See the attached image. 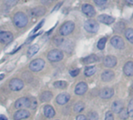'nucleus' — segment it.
Instances as JSON below:
<instances>
[{"label":"nucleus","mask_w":133,"mask_h":120,"mask_svg":"<svg viewBox=\"0 0 133 120\" xmlns=\"http://www.w3.org/2000/svg\"><path fill=\"white\" fill-rule=\"evenodd\" d=\"M14 23L17 28H24L28 23L27 15L23 12H17L14 17Z\"/></svg>","instance_id":"f257e3e1"},{"label":"nucleus","mask_w":133,"mask_h":120,"mask_svg":"<svg viewBox=\"0 0 133 120\" xmlns=\"http://www.w3.org/2000/svg\"><path fill=\"white\" fill-rule=\"evenodd\" d=\"M75 23L73 21H66L65 22L59 29V33L63 36L70 35L75 29Z\"/></svg>","instance_id":"f03ea898"},{"label":"nucleus","mask_w":133,"mask_h":120,"mask_svg":"<svg viewBox=\"0 0 133 120\" xmlns=\"http://www.w3.org/2000/svg\"><path fill=\"white\" fill-rule=\"evenodd\" d=\"M47 57L51 62H58L63 58V53L59 49H52L49 52Z\"/></svg>","instance_id":"7ed1b4c3"},{"label":"nucleus","mask_w":133,"mask_h":120,"mask_svg":"<svg viewBox=\"0 0 133 120\" xmlns=\"http://www.w3.org/2000/svg\"><path fill=\"white\" fill-rule=\"evenodd\" d=\"M84 27H85V29L88 32H90V33H96L98 31V30L99 28V24L96 21L92 20V19L86 21L85 22Z\"/></svg>","instance_id":"20e7f679"},{"label":"nucleus","mask_w":133,"mask_h":120,"mask_svg":"<svg viewBox=\"0 0 133 120\" xmlns=\"http://www.w3.org/2000/svg\"><path fill=\"white\" fill-rule=\"evenodd\" d=\"M45 67V61L42 59H35L29 65V68L32 72H39Z\"/></svg>","instance_id":"39448f33"},{"label":"nucleus","mask_w":133,"mask_h":120,"mask_svg":"<svg viewBox=\"0 0 133 120\" xmlns=\"http://www.w3.org/2000/svg\"><path fill=\"white\" fill-rule=\"evenodd\" d=\"M9 86L11 90L13 91H19L24 87V83L21 79H13L10 83Z\"/></svg>","instance_id":"423d86ee"},{"label":"nucleus","mask_w":133,"mask_h":120,"mask_svg":"<svg viewBox=\"0 0 133 120\" xmlns=\"http://www.w3.org/2000/svg\"><path fill=\"white\" fill-rule=\"evenodd\" d=\"M14 39V35L10 31H1L0 32V42L8 44Z\"/></svg>","instance_id":"0eeeda50"},{"label":"nucleus","mask_w":133,"mask_h":120,"mask_svg":"<svg viewBox=\"0 0 133 120\" xmlns=\"http://www.w3.org/2000/svg\"><path fill=\"white\" fill-rule=\"evenodd\" d=\"M110 43L111 45L115 47L116 49H121L124 48V42L122 38H121L120 36H114L111 39H110Z\"/></svg>","instance_id":"6e6552de"},{"label":"nucleus","mask_w":133,"mask_h":120,"mask_svg":"<svg viewBox=\"0 0 133 120\" xmlns=\"http://www.w3.org/2000/svg\"><path fill=\"white\" fill-rule=\"evenodd\" d=\"M82 12L87 16V17H92L96 15V11H95V9L94 7L90 5V4H84L82 7Z\"/></svg>","instance_id":"1a4fd4ad"},{"label":"nucleus","mask_w":133,"mask_h":120,"mask_svg":"<svg viewBox=\"0 0 133 120\" xmlns=\"http://www.w3.org/2000/svg\"><path fill=\"white\" fill-rule=\"evenodd\" d=\"M16 108H30V99L27 97H21L15 102Z\"/></svg>","instance_id":"9d476101"},{"label":"nucleus","mask_w":133,"mask_h":120,"mask_svg":"<svg viewBox=\"0 0 133 120\" xmlns=\"http://www.w3.org/2000/svg\"><path fill=\"white\" fill-rule=\"evenodd\" d=\"M103 65L107 68H114L117 65V58L114 56H107L103 59Z\"/></svg>","instance_id":"9b49d317"},{"label":"nucleus","mask_w":133,"mask_h":120,"mask_svg":"<svg viewBox=\"0 0 133 120\" xmlns=\"http://www.w3.org/2000/svg\"><path fill=\"white\" fill-rule=\"evenodd\" d=\"M98 21L100 22V23H103L104 24H107V25H110L111 24H113L115 21L114 17L110 16V15H107V14H101L98 17Z\"/></svg>","instance_id":"f8f14e48"},{"label":"nucleus","mask_w":133,"mask_h":120,"mask_svg":"<svg viewBox=\"0 0 133 120\" xmlns=\"http://www.w3.org/2000/svg\"><path fill=\"white\" fill-rule=\"evenodd\" d=\"M114 91L112 88H104L99 92V97L103 99H109L113 97Z\"/></svg>","instance_id":"ddd939ff"},{"label":"nucleus","mask_w":133,"mask_h":120,"mask_svg":"<svg viewBox=\"0 0 133 120\" xmlns=\"http://www.w3.org/2000/svg\"><path fill=\"white\" fill-rule=\"evenodd\" d=\"M30 116V112L27 110L24 109H21L17 111V112H15L14 118L15 120H21L24 118H27Z\"/></svg>","instance_id":"4468645a"},{"label":"nucleus","mask_w":133,"mask_h":120,"mask_svg":"<svg viewBox=\"0 0 133 120\" xmlns=\"http://www.w3.org/2000/svg\"><path fill=\"white\" fill-rule=\"evenodd\" d=\"M70 98L71 97L68 93H60L56 97V102L60 105H63L70 100Z\"/></svg>","instance_id":"2eb2a0df"},{"label":"nucleus","mask_w":133,"mask_h":120,"mask_svg":"<svg viewBox=\"0 0 133 120\" xmlns=\"http://www.w3.org/2000/svg\"><path fill=\"white\" fill-rule=\"evenodd\" d=\"M87 90H88V85L84 82H81L76 86L75 92L78 95H82V94L85 93Z\"/></svg>","instance_id":"dca6fc26"},{"label":"nucleus","mask_w":133,"mask_h":120,"mask_svg":"<svg viewBox=\"0 0 133 120\" xmlns=\"http://www.w3.org/2000/svg\"><path fill=\"white\" fill-rule=\"evenodd\" d=\"M46 12V9L44 7H35L34 9L31 10V15L32 17H41V16H43Z\"/></svg>","instance_id":"f3484780"},{"label":"nucleus","mask_w":133,"mask_h":120,"mask_svg":"<svg viewBox=\"0 0 133 120\" xmlns=\"http://www.w3.org/2000/svg\"><path fill=\"white\" fill-rule=\"evenodd\" d=\"M123 72L127 76H133V62H127L123 68Z\"/></svg>","instance_id":"a211bd4d"},{"label":"nucleus","mask_w":133,"mask_h":120,"mask_svg":"<svg viewBox=\"0 0 133 120\" xmlns=\"http://www.w3.org/2000/svg\"><path fill=\"white\" fill-rule=\"evenodd\" d=\"M101 77H102L103 81H104V82H110V81H111L114 78V72L110 71V70L105 71V72H103Z\"/></svg>","instance_id":"6ab92c4d"},{"label":"nucleus","mask_w":133,"mask_h":120,"mask_svg":"<svg viewBox=\"0 0 133 120\" xmlns=\"http://www.w3.org/2000/svg\"><path fill=\"white\" fill-rule=\"evenodd\" d=\"M123 108L124 107H123V103L121 100H116L112 104V111L114 113H119Z\"/></svg>","instance_id":"aec40b11"},{"label":"nucleus","mask_w":133,"mask_h":120,"mask_svg":"<svg viewBox=\"0 0 133 120\" xmlns=\"http://www.w3.org/2000/svg\"><path fill=\"white\" fill-rule=\"evenodd\" d=\"M44 115L47 118H52L55 115V111L50 105H46L44 108Z\"/></svg>","instance_id":"412c9836"},{"label":"nucleus","mask_w":133,"mask_h":120,"mask_svg":"<svg viewBox=\"0 0 133 120\" xmlns=\"http://www.w3.org/2000/svg\"><path fill=\"white\" fill-rule=\"evenodd\" d=\"M98 60H99V57L96 54H91V55L85 57L82 61L85 64H92V63L98 61Z\"/></svg>","instance_id":"4be33fe9"},{"label":"nucleus","mask_w":133,"mask_h":120,"mask_svg":"<svg viewBox=\"0 0 133 120\" xmlns=\"http://www.w3.org/2000/svg\"><path fill=\"white\" fill-rule=\"evenodd\" d=\"M52 97V93L50 91H45L40 96V100L42 102H48Z\"/></svg>","instance_id":"5701e85b"},{"label":"nucleus","mask_w":133,"mask_h":120,"mask_svg":"<svg viewBox=\"0 0 133 120\" xmlns=\"http://www.w3.org/2000/svg\"><path fill=\"white\" fill-rule=\"evenodd\" d=\"M39 50V46L37 44L32 45L28 50V57H32L35 54H36Z\"/></svg>","instance_id":"b1692460"},{"label":"nucleus","mask_w":133,"mask_h":120,"mask_svg":"<svg viewBox=\"0 0 133 120\" xmlns=\"http://www.w3.org/2000/svg\"><path fill=\"white\" fill-rule=\"evenodd\" d=\"M96 72V68L95 66H89L85 69V75L86 76H92Z\"/></svg>","instance_id":"393cba45"},{"label":"nucleus","mask_w":133,"mask_h":120,"mask_svg":"<svg viewBox=\"0 0 133 120\" xmlns=\"http://www.w3.org/2000/svg\"><path fill=\"white\" fill-rule=\"evenodd\" d=\"M124 35H125L126 39L131 43H133V29L132 28H128V29H126V31L124 32Z\"/></svg>","instance_id":"a878e982"},{"label":"nucleus","mask_w":133,"mask_h":120,"mask_svg":"<svg viewBox=\"0 0 133 120\" xmlns=\"http://www.w3.org/2000/svg\"><path fill=\"white\" fill-rule=\"evenodd\" d=\"M84 108H85V104L83 102H78L74 106V111L78 113L82 112L84 110Z\"/></svg>","instance_id":"bb28decb"},{"label":"nucleus","mask_w":133,"mask_h":120,"mask_svg":"<svg viewBox=\"0 0 133 120\" xmlns=\"http://www.w3.org/2000/svg\"><path fill=\"white\" fill-rule=\"evenodd\" d=\"M54 86L58 89H65L68 86V83L65 81H56L54 83Z\"/></svg>","instance_id":"cd10ccee"},{"label":"nucleus","mask_w":133,"mask_h":120,"mask_svg":"<svg viewBox=\"0 0 133 120\" xmlns=\"http://www.w3.org/2000/svg\"><path fill=\"white\" fill-rule=\"evenodd\" d=\"M107 40V39L106 37H103V38H102V39H100L99 40V42H98V43H97V47H98L99 49L102 50V49H103L105 48Z\"/></svg>","instance_id":"c85d7f7f"},{"label":"nucleus","mask_w":133,"mask_h":120,"mask_svg":"<svg viewBox=\"0 0 133 120\" xmlns=\"http://www.w3.org/2000/svg\"><path fill=\"white\" fill-rule=\"evenodd\" d=\"M19 0H4V4L8 7H13L17 4Z\"/></svg>","instance_id":"c756f323"},{"label":"nucleus","mask_w":133,"mask_h":120,"mask_svg":"<svg viewBox=\"0 0 133 120\" xmlns=\"http://www.w3.org/2000/svg\"><path fill=\"white\" fill-rule=\"evenodd\" d=\"M119 115H120V118L123 120H125L127 119L129 115H128V111L124 108H123L120 112H119Z\"/></svg>","instance_id":"7c9ffc66"},{"label":"nucleus","mask_w":133,"mask_h":120,"mask_svg":"<svg viewBox=\"0 0 133 120\" xmlns=\"http://www.w3.org/2000/svg\"><path fill=\"white\" fill-rule=\"evenodd\" d=\"M128 113L130 117H133V98L130 100L128 106Z\"/></svg>","instance_id":"2f4dec72"},{"label":"nucleus","mask_w":133,"mask_h":120,"mask_svg":"<svg viewBox=\"0 0 133 120\" xmlns=\"http://www.w3.org/2000/svg\"><path fill=\"white\" fill-rule=\"evenodd\" d=\"M88 118L89 120H98L99 115L96 111H91L88 114Z\"/></svg>","instance_id":"473e14b6"},{"label":"nucleus","mask_w":133,"mask_h":120,"mask_svg":"<svg viewBox=\"0 0 133 120\" xmlns=\"http://www.w3.org/2000/svg\"><path fill=\"white\" fill-rule=\"evenodd\" d=\"M37 107V101L36 99L32 97L31 99H30V108L32 109H35Z\"/></svg>","instance_id":"72a5a7b5"},{"label":"nucleus","mask_w":133,"mask_h":120,"mask_svg":"<svg viewBox=\"0 0 133 120\" xmlns=\"http://www.w3.org/2000/svg\"><path fill=\"white\" fill-rule=\"evenodd\" d=\"M105 120H114V115L110 111H109L106 113Z\"/></svg>","instance_id":"f704fd0d"},{"label":"nucleus","mask_w":133,"mask_h":120,"mask_svg":"<svg viewBox=\"0 0 133 120\" xmlns=\"http://www.w3.org/2000/svg\"><path fill=\"white\" fill-rule=\"evenodd\" d=\"M94 2L97 6H103L107 3V0H94Z\"/></svg>","instance_id":"c9c22d12"},{"label":"nucleus","mask_w":133,"mask_h":120,"mask_svg":"<svg viewBox=\"0 0 133 120\" xmlns=\"http://www.w3.org/2000/svg\"><path fill=\"white\" fill-rule=\"evenodd\" d=\"M54 42H55V44L59 46V45H60V44H62L63 42V39L62 38H59V37H56L54 39Z\"/></svg>","instance_id":"e433bc0d"},{"label":"nucleus","mask_w":133,"mask_h":120,"mask_svg":"<svg viewBox=\"0 0 133 120\" xmlns=\"http://www.w3.org/2000/svg\"><path fill=\"white\" fill-rule=\"evenodd\" d=\"M70 74H71V76L75 77V76H77V75L79 74V69H75V70H73V71H71V72H70Z\"/></svg>","instance_id":"4c0bfd02"},{"label":"nucleus","mask_w":133,"mask_h":120,"mask_svg":"<svg viewBox=\"0 0 133 120\" xmlns=\"http://www.w3.org/2000/svg\"><path fill=\"white\" fill-rule=\"evenodd\" d=\"M44 22H45V20H42V21L39 23V24H38V25L35 27V28L34 29L33 32H35V31H38V29H39V28H41L42 25H43V23H44Z\"/></svg>","instance_id":"58836bf2"},{"label":"nucleus","mask_w":133,"mask_h":120,"mask_svg":"<svg viewBox=\"0 0 133 120\" xmlns=\"http://www.w3.org/2000/svg\"><path fill=\"white\" fill-rule=\"evenodd\" d=\"M76 120H88L87 118L83 115H79L76 117Z\"/></svg>","instance_id":"ea45409f"},{"label":"nucleus","mask_w":133,"mask_h":120,"mask_svg":"<svg viewBox=\"0 0 133 120\" xmlns=\"http://www.w3.org/2000/svg\"><path fill=\"white\" fill-rule=\"evenodd\" d=\"M0 120H8L4 115H0Z\"/></svg>","instance_id":"a19ab883"},{"label":"nucleus","mask_w":133,"mask_h":120,"mask_svg":"<svg viewBox=\"0 0 133 120\" xmlns=\"http://www.w3.org/2000/svg\"><path fill=\"white\" fill-rule=\"evenodd\" d=\"M125 1H126V3H127L133 5V0H125Z\"/></svg>","instance_id":"79ce46f5"},{"label":"nucleus","mask_w":133,"mask_h":120,"mask_svg":"<svg viewBox=\"0 0 133 120\" xmlns=\"http://www.w3.org/2000/svg\"><path fill=\"white\" fill-rule=\"evenodd\" d=\"M61 4H62V3H59V5H58V6H56V7H55L54 9H53V11H55V10H58V9H59V7L61 6Z\"/></svg>","instance_id":"37998d69"},{"label":"nucleus","mask_w":133,"mask_h":120,"mask_svg":"<svg viewBox=\"0 0 133 120\" xmlns=\"http://www.w3.org/2000/svg\"><path fill=\"white\" fill-rule=\"evenodd\" d=\"M4 76H5V75H4L3 74H1V75H0V81H1V80L4 78Z\"/></svg>","instance_id":"c03bdc74"},{"label":"nucleus","mask_w":133,"mask_h":120,"mask_svg":"<svg viewBox=\"0 0 133 120\" xmlns=\"http://www.w3.org/2000/svg\"><path fill=\"white\" fill-rule=\"evenodd\" d=\"M131 86H132V88H133V83H132V85Z\"/></svg>","instance_id":"a18cd8bd"},{"label":"nucleus","mask_w":133,"mask_h":120,"mask_svg":"<svg viewBox=\"0 0 133 120\" xmlns=\"http://www.w3.org/2000/svg\"><path fill=\"white\" fill-rule=\"evenodd\" d=\"M52 1H56V0H52Z\"/></svg>","instance_id":"49530a36"}]
</instances>
